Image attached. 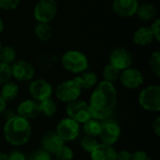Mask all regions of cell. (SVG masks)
I'll use <instances>...</instances> for the list:
<instances>
[{"mask_svg": "<svg viewBox=\"0 0 160 160\" xmlns=\"http://www.w3.org/2000/svg\"><path fill=\"white\" fill-rule=\"evenodd\" d=\"M120 70L111 64H108L104 67L102 70V77L103 81L109 82L111 83H114L115 82L119 81V76H120Z\"/></svg>", "mask_w": 160, "mask_h": 160, "instance_id": "cell-25", "label": "cell"}, {"mask_svg": "<svg viewBox=\"0 0 160 160\" xmlns=\"http://www.w3.org/2000/svg\"><path fill=\"white\" fill-rule=\"evenodd\" d=\"M80 124L69 117L63 118L56 126L55 132L64 142H72L80 135Z\"/></svg>", "mask_w": 160, "mask_h": 160, "instance_id": "cell-10", "label": "cell"}, {"mask_svg": "<svg viewBox=\"0 0 160 160\" xmlns=\"http://www.w3.org/2000/svg\"><path fill=\"white\" fill-rule=\"evenodd\" d=\"M92 117L103 121L112 117L117 106V90L113 83L106 81L98 82L89 99Z\"/></svg>", "mask_w": 160, "mask_h": 160, "instance_id": "cell-1", "label": "cell"}, {"mask_svg": "<svg viewBox=\"0 0 160 160\" xmlns=\"http://www.w3.org/2000/svg\"><path fill=\"white\" fill-rule=\"evenodd\" d=\"M82 91V88L74 81V79L66 80L56 86L55 97L57 98L58 100L68 104L69 102L79 99Z\"/></svg>", "mask_w": 160, "mask_h": 160, "instance_id": "cell-5", "label": "cell"}, {"mask_svg": "<svg viewBox=\"0 0 160 160\" xmlns=\"http://www.w3.org/2000/svg\"><path fill=\"white\" fill-rule=\"evenodd\" d=\"M119 81L125 88L134 90L138 89L143 84L144 76L142 71L130 67L120 72Z\"/></svg>", "mask_w": 160, "mask_h": 160, "instance_id": "cell-11", "label": "cell"}, {"mask_svg": "<svg viewBox=\"0 0 160 160\" xmlns=\"http://www.w3.org/2000/svg\"><path fill=\"white\" fill-rule=\"evenodd\" d=\"M11 66L12 77L18 82H30L35 77L34 66L25 60H16Z\"/></svg>", "mask_w": 160, "mask_h": 160, "instance_id": "cell-12", "label": "cell"}, {"mask_svg": "<svg viewBox=\"0 0 160 160\" xmlns=\"http://www.w3.org/2000/svg\"><path fill=\"white\" fill-rule=\"evenodd\" d=\"M98 142L96 138L88 136V135H85L84 137H82V139L80 142L81 148L88 154H90L95 149V147L98 145Z\"/></svg>", "mask_w": 160, "mask_h": 160, "instance_id": "cell-28", "label": "cell"}, {"mask_svg": "<svg viewBox=\"0 0 160 160\" xmlns=\"http://www.w3.org/2000/svg\"><path fill=\"white\" fill-rule=\"evenodd\" d=\"M148 65L150 68V70L152 73L157 76H160V52L159 51H155L149 57L148 60Z\"/></svg>", "mask_w": 160, "mask_h": 160, "instance_id": "cell-27", "label": "cell"}, {"mask_svg": "<svg viewBox=\"0 0 160 160\" xmlns=\"http://www.w3.org/2000/svg\"><path fill=\"white\" fill-rule=\"evenodd\" d=\"M4 27H5V24H4V21L0 18V34L3 32L4 30Z\"/></svg>", "mask_w": 160, "mask_h": 160, "instance_id": "cell-41", "label": "cell"}, {"mask_svg": "<svg viewBox=\"0 0 160 160\" xmlns=\"http://www.w3.org/2000/svg\"><path fill=\"white\" fill-rule=\"evenodd\" d=\"M121 132L122 129L120 124L116 120L110 117L101 121V129L98 137L101 142L113 145L120 139Z\"/></svg>", "mask_w": 160, "mask_h": 160, "instance_id": "cell-7", "label": "cell"}, {"mask_svg": "<svg viewBox=\"0 0 160 160\" xmlns=\"http://www.w3.org/2000/svg\"><path fill=\"white\" fill-rule=\"evenodd\" d=\"M117 151L112 145L98 142L95 149L90 153L91 160H115Z\"/></svg>", "mask_w": 160, "mask_h": 160, "instance_id": "cell-16", "label": "cell"}, {"mask_svg": "<svg viewBox=\"0 0 160 160\" xmlns=\"http://www.w3.org/2000/svg\"><path fill=\"white\" fill-rule=\"evenodd\" d=\"M8 160H27V157L21 151L13 150L8 155Z\"/></svg>", "mask_w": 160, "mask_h": 160, "instance_id": "cell-35", "label": "cell"}, {"mask_svg": "<svg viewBox=\"0 0 160 160\" xmlns=\"http://www.w3.org/2000/svg\"><path fill=\"white\" fill-rule=\"evenodd\" d=\"M132 39L137 46L144 47L150 45L155 40V37L149 26H141L134 32Z\"/></svg>", "mask_w": 160, "mask_h": 160, "instance_id": "cell-18", "label": "cell"}, {"mask_svg": "<svg viewBox=\"0 0 160 160\" xmlns=\"http://www.w3.org/2000/svg\"><path fill=\"white\" fill-rule=\"evenodd\" d=\"M157 8L153 4L150 3H143L139 4L136 14L138 18L143 22H152L157 18Z\"/></svg>", "mask_w": 160, "mask_h": 160, "instance_id": "cell-20", "label": "cell"}, {"mask_svg": "<svg viewBox=\"0 0 160 160\" xmlns=\"http://www.w3.org/2000/svg\"><path fill=\"white\" fill-rule=\"evenodd\" d=\"M16 51L10 46H2L0 49V62L11 65L16 61Z\"/></svg>", "mask_w": 160, "mask_h": 160, "instance_id": "cell-26", "label": "cell"}, {"mask_svg": "<svg viewBox=\"0 0 160 160\" xmlns=\"http://www.w3.org/2000/svg\"><path fill=\"white\" fill-rule=\"evenodd\" d=\"M52 160H57V159H52Z\"/></svg>", "mask_w": 160, "mask_h": 160, "instance_id": "cell-43", "label": "cell"}, {"mask_svg": "<svg viewBox=\"0 0 160 160\" xmlns=\"http://www.w3.org/2000/svg\"><path fill=\"white\" fill-rule=\"evenodd\" d=\"M139 104L146 112H158L160 111V87L148 85L139 94Z\"/></svg>", "mask_w": 160, "mask_h": 160, "instance_id": "cell-4", "label": "cell"}, {"mask_svg": "<svg viewBox=\"0 0 160 160\" xmlns=\"http://www.w3.org/2000/svg\"><path fill=\"white\" fill-rule=\"evenodd\" d=\"M68 117L76 121L79 124H83L87 120L92 118V112L89 103L84 100H74L68 103L66 108Z\"/></svg>", "mask_w": 160, "mask_h": 160, "instance_id": "cell-8", "label": "cell"}, {"mask_svg": "<svg viewBox=\"0 0 160 160\" xmlns=\"http://www.w3.org/2000/svg\"><path fill=\"white\" fill-rule=\"evenodd\" d=\"M12 78L11 66L3 62H0V86L10 81Z\"/></svg>", "mask_w": 160, "mask_h": 160, "instance_id": "cell-30", "label": "cell"}, {"mask_svg": "<svg viewBox=\"0 0 160 160\" xmlns=\"http://www.w3.org/2000/svg\"><path fill=\"white\" fill-rule=\"evenodd\" d=\"M131 160H153L151 157L142 150H137L131 155Z\"/></svg>", "mask_w": 160, "mask_h": 160, "instance_id": "cell-34", "label": "cell"}, {"mask_svg": "<svg viewBox=\"0 0 160 160\" xmlns=\"http://www.w3.org/2000/svg\"><path fill=\"white\" fill-rule=\"evenodd\" d=\"M160 20L158 18H156L155 20L152 21V23L150 24V29L155 37V39L157 41H159L160 40Z\"/></svg>", "mask_w": 160, "mask_h": 160, "instance_id": "cell-33", "label": "cell"}, {"mask_svg": "<svg viewBox=\"0 0 160 160\" xmlns=\"http://www.w3.org/2000/svg\"><path fill=\"white\" fill-rule=\"evenodd\" d=\"M153 131L157 135V137H160V117H157L156 120L153 123Z\"/></svg>", "mask_w": 160, "mask_h": 160, "instance_id": "cell-37", "label": "cell"}, {"mask_svg": "<svg viewBox=\"0 0 160 160\" xmlns=\"http://www.w3.org/2000/svg\"><path fill=\"white\" fill-rule=\"evenodd\" d=\"M54 155H55V159L57 160H73L74 158L73 150L65 144H63Z\"/></svg>", "mask_w": 160, "mask_h": 160, "instance_id": "cell-29", "label": "cell"}, {"mask_svg": "<svg viewBox=\"0 0 160 160\" xmlns=\"http://www.w3.org/2000/svg\"><path fill=\"white\" fill-rule=\"evenodd\" d=\"M0 160H8V154H6L4 152H0Z\"/></svg>", "mask_w": 160, "mask_h": 160, "instance_id": "cell-40", "label": "cell"}, {"mask_svg": "<svg viewBox=\"0 0 160 160\" xmlns=\"http://www.w3.org/2000/svg\"><path fill=\"white\" fill-rule=\"evenodd\" d=\"M60 61L63 68L73 74H80L89 68L87 56L78 50H68L65 52L61 56Z\"/></svg>", "mask_w": 160, "mask_h": 160, "instance_id": "cell-3", "label": "cell"}, {"mask_svg": "<svg viewBox=\"0 0 160 160\" xmlns=\"http://www.w3.org/2000/svg\"><path fill=\"white\" fill-rule=\"evenodd\" d=\"M138 6V0H113L112 8L119 17L129 18L136 14Z\"/></svg>", "mask_w": 160, "mask_h": 160, "instance_id": "cell-15", "label": "cell"}, {"mask_svg": "<svg viewBox=\"0 0 160 160\" xmlns=\"http://www.w3.org/2000/svg\"><path fill=\"white\" fill-rule=\"evenodd\" d=\"M82 129L85 133V135L97 138L99 136L100 133V129H101V121L97 120L95 118H91L89 120H87L86 122H84L82 124Z\"/></svg>", "mask_w": 160, "mask_h": 160, "instance_id": "cell-23", "label": "cell"}, {"mask_svg": "<svg viewBox=\"0 0 160 160\" xmlns=\"http://www.w3.org/2000/svg\"><path fill=\"white\" fill-rule=\"evenodd\" d=\"M34 33L36 38L40 41H48L52 35V26L47 22H38L35 25Z\"/></svg>", "mask_w": 160, "mask_h": 160, "instance_id": "cell-22", "label": "cell"}, {"mask_svg": "<svg viewBox=\"0 0 160 160\" xmlns=\"http://www.w3.org/2000/svg\"><path fill=\"white\" fill-rule=\"evenodd\" d=\"M63 144L64 141L57 135L55 131H50L46 133L41 140L42 149L49 154H55Z\"/></svg>", "mask_w": 160, "mask_h": 160, "instance_id": "cell-17", "label": "cell"}, {"mask_svg": "<svg viewBox=\"0 0 160 160\" xmlns=\"http://www.w3.org/2000/svg\"><path fill=\"white\" fill-rule=\"evenodd\" d=\"M2 114H4L6 120H8V119H10L11 117H13L14 115H16V113H15L14 112H12V111H7V109L5 110V112H4Z\"/></svg>", "mask_w": 160, "mask_h": 160, "instance_id": "cell-38", "label": "cell"}, {"mask_svg": "<svg viewBox=\"0 0 160 160\" xmlns=\"http://www.w3.org/2000/svg\"><path fill=\"white\" fill-rule=\"evenodd\" d=\"M18 94H19V86L15 82L8 81L3 85H1L0 96L5 101L9 102L14 100L17 98Z\"/></svg>", "mask_w": 160, "mask_h": 160, "instance_id": "cell-21", "label": "cell"}, {"mask_svg": "<svg viewBox=\"0 0 160 160\" xmlns=\"http://www.w3.org/2000/svg\"><path fill=\"white\" fill-rule=\"evenodd\" d=\"M6 109H7V101H5L0 96V115L5 112Z\"/></svg>", "mask_w": 160, "mask_h": 160, "instance_id": "cell-39", "label": "cell"}, {"mask_svg": "<svg viewBox=\"0 0 160 160\" xmlns=\"http://www.w3.org/2000/svg\"><path fill=\"white\" fill-rule=\"evenodd\" d=\"M131 155L132 153L128 150H121L117 152L115 160H131Z\"/></svg>", "mask_w": 160, "mask_h": 160, "instance_id": "cell-36", "label": "cell"}, {"mask_svg": "<svg viewBox=\"0 0 160 160\" xmlns=\"http://www.w3.org/2000/svg\"><path fill=\"white\" fill-rule=\"evenodd\" d=\"M4 138L12 146H22L27 143L32 135V127L29 120L14 115L6 121L3 128Z\"/></svg>", "mask_w": 160, "mask_h": 160, "instance_id": "cell-2", "label": "cell"}, {"mask_svg": "<svg viewBox=\"0 0 160 160\" xmlns=\"http://www.w3.org/2000/svg\"><path fill=\"white\" fill-rule=\"evenodd\" d=\"M27 160H52V157H51V154L44 151L43 149H40V150H37L33 152L29 156Z\"/></svg>", "mask_w": 160, "mask_h": 160, "instance_id": "cell-31", "label": "cell"}, {"mask_svg": "<svg viewBox=\"0 0 160 160\" xmlns=\"http://www.w3.org/2000/svg\"><path fill=\"white\" fill-rule=\"evenodd\" d=\"M21 0H0V8L3 10L16 9L20 5Z\"/></svg>", "mask_w": 160, "mask_h": 160, "instance_id": "cell-32", "label": "cell"}, {"mask_svg": "<svg viewBox=\"0 0 160 160\" xmlns=\"http://www.w3.org/2000/svg\"><path fill=\"white\" fill-rule=\"evenodd\" d=\"M16 114L26 120H33L38 118L40 115L39 102L32 98L22 100L17 107Z\"/></svg>", "mask_w": 160, "mask_h": 160, "instance_id": "cell-14", "label": "cell"}, {"mask_svg": "<svg viewBox=\"0 0 160 160\" xmlns=\"http://www.w3.org/2000/svg\"><path fill=\"white\" fill-rule=\"evenodd\" d=\"M58 11V6L55 0H38L34 8V17L38 22H52Z\"/></svg>", "mask_w": 160, "mask_h": 160, "instance_id": "cell-6", "label": "cell"}, {"mask_svg": "<svg viewBox=\"0 0 160 160\" xmlns=\"http://www.w3.org/2000/svg\"><path fill=\"white\" fill-rule=\"evenodd\" d=\"M2 46H3V45H2V43H1V41H0V49L2 48Z\"/></svg>", "mask_w": 160, "mask_h": 160, "instance_id": "cell-42", "label": "cell"}, {"mask_svg": "<svg viewBox=\"0 0 160 160\" xmlns=\"http://www.w3.org/2000/svg\"><path fill=\"white\" fill-rule=\"evenodd\" d=\"M39 109L40 113L47 117H52L55 114L57 111V105L55 101L52 98H50L39 102Z\"/></svg>", "mask_w": 160, "mask_h": 160, "instance_id": "cell-24", "label": "cell"}, {"mask_svg": "<svg viewBox=\"0 0 160 160\" xmlns=\"http://www.w3.org/2000/svg\"><path fill=\"white\" fill-rule=\"evenodd\" d=\"M133 62V56L131 52L122 47L113 49L109 55V64L118 68L120 71L130 68Z\"/></svg>", "mask_w": 160, "mask_h": 160, "instance_id": "cell-13", "label": "cell"}, {"mask_svg": "<svg viewBox=\"0 0 160 160\" xmlns=\"http://www.w3.org/2000/svg\"><path fill=\"white\" fill-rule=\"evenodd\" d=\"M53 89L52 84L44 79H35L30 81L28 86V93L32 99L40 102L44 99L50 98L52 95Z\"/></svg>", "mask_w": 160, "mask_h": 160, "instance_id": "cell-9", "label": "cell"}, {"mask_svg": "<svg viewBox=\"0 0 160 160\" xmlns=\"http://www.w3.org/2000/svg\"><path fill=\"white\" fill-rule=\"evenodd\" d=\"M74 81L82 88V90H89L95 87L98 82V77L97 73L93 71H83L74 78Z\"/></svg>", "mask_w": 160, "mask_h": 160, "instance_id": "cell-19", "label": "cell"}]
</instances>
